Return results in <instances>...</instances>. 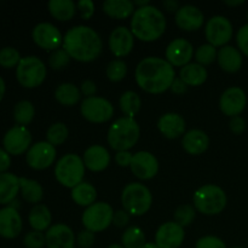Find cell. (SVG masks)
<instances>
[{"instance_id":"obj_44","label":"cell","mask_w":248,"mask_h":248,"mask_svg":"<svg viewBox=\"0 0 248 248\" xmlns=\"http://www.w3.org/2000/svg\"><path fill=\"white\" fill-rule=\"evenodd\" d=\"M23 244L27 248H43L46 245L45 234L36 230H31L24 236Z\"/></svg>"},{"instance_id":"obj_47","label":"cell","mask_w":248,"mask_h":248,"mask_svg":"<svg viewBox=\"0 0 248 248\" xmlns=\"http://www.w3.org/2000/svg\"><path fill=\"white\" fill-rule=\"evenodd\" d=\"M78 10L80 12V16L85 21H89L94 15V2L92 0H80L77 4Z\"/></svg>"},{"instance_id":"obj_58","label":"cell","mask_w":248,"mask_h":248,"mask_svg":"<svg viewBox=\"0 0 248 248\" xmlns=\"http://www.w3.org/2000/svg\"><path fill=\"white\" fill-rule=\"evenodd\" d=\"M133 5H135V7L137 6V9H140V7L148 6V5H150V2L149 0H135V1H133Z\"/></svg>"},{"instance_id":"obj_46","label":"cell","mask_w":248,"mask_h":248,"mask_svg":"<svg viewBox=\"0 0 248 248\" xmlns=\"http://www.w3.org/2000/svg\"><path fill=\"white\" fill-rule=\"evenodd\" d=\"M236 43L240 52L248 57V23L239 29L236 34Z\"/></svg>"},{"instance_id":"obj_1","label":"cell","mask_w":248,"mask_h":248,"mask_svg":"<svg viewBox=\"0 0 248 248\" xmlns=\"http://www.w3.org/2000/svg\"><path fill=\"white\" fill-rule=\"evenodd\" d=\"M135 78L143 91L160 94L171 89L176 79V72L164 58L145 57L136 67Z\"/></svg>"},{"instance_id":"obj_3","label":"cell","mask_w":248,"mask_h":248,"mask_svg":"<svg viewBox=\"0 0 248 248\" xmlns=\"http://www.w3.org/2000/svg\"><path fill=\"white\" fill-rule=\"evenodd\" d=\"M166 31V18L161 10L153 5L136 9L131 18L133 36L144 43L156 41Z\"/></svg>"},{"instance_id":"obj_24","label":"cell","mask_w":248,"mask_h":248,"mask_svg":"<svg viewBox=\"0 0 248 248\" xmlns=\"http://www.w3.org/2000/svg\"><path fill=\"white\" fill-rule=\"evenodd\" d=\"M157 128L166 138L176 140L186 133V120L177 113H166L157 120Z\"/></svg>"},{"instance_id":"obj_4","label":"cell","mask_w":248,"mask_h":248,"mask_svg":"<svg viewBox=\"0 0 248 248\" xmlns=\"http://www.w3.org/2000/svg\"><path fill=\"white\" fill-rule=\"evenodd\" d=\"M140 136V128L132 118L123 116L111 124L107 135L110 148L116 152H126L137 144Z\"/></svg>"},{"instance_id":"obj_43","label":"cell","mask_w":248,"mask_h":248,"mask_svg":"<svg viewBox=\"0 0 248 248\" xmlns=\"http://www.w3.org/2000/svg\"><path fill=\"white\" fill-rule=\"evenodd\" d=\"M70 56L68 55L64 48H58L53 51L48 58V65L55 70H61L67 67L70 62Z\"/></svg>"},{"instance_id":"obj_29","label":"cell","mask_w":248,"mask_h":248,"mask_svg":"<svg viewBox=\"0 0 248 248\" xmlns=\"http://www.w3.org/2000/svg\"><path fill=\"white\" fill-rule=\"evenodd\" d=\"M107 16L115 19H125L135 14L136 9L131 0H106L102 5Z\"/></svg>"},{"instance_id":"obj_17","label":"cell","mask_w":248,"mask_h":248,"mask_svg":"<svg viewBox=\"0 0 248 248\" xmlns=\"http://www.w3.org/2000/svg\"><path fill=\"white\" fill-rule=\"evenodd\" d=\"M194 47L190 41L186 39L177 38L172 40L166 47V61L172 67H181L189 64L193 58Z\"/></svg>"},{"instance_id":"obj_40","label":"cell","mask_w":248,"mask_h":248,"mask_svg":"<svg viewBox=\"0 0 248 248\" xmlns=\"http://www.w3.org/2000/svg\"><path fill=\"white\" fill-rule=\"evenodd\" d=\"M126 74H127V64L123 60H113L107 65L106 75L110 81H121Z\"/></svg>"},{"instance_id":"obj_31","label":"cell","mask_w":248,"mask_h":248,"mask_svg":"<svg viewBox=\"0 0 248 248\" xmlns=\"http://www.w3.org/2000/svg\"><path fill=\"white\" fill-rule=\"evenodd\" d=\"M47 9L51 16L61 22H68L75 16L77 4L73 0H50Z\"/></svg>"},{"instance_id":"obj_19","label":"cell","mask_w":248,"mask_h":248,"mask_svg":"<svg viewBox=\"0 0 248 248\" xmlns=\"http://www.w3.org/2000/svg\"><path fill=\"white\" fill-rule=\"evenodd\" d=\"M108 46L115 57L123 58L130 55L135 46V36L131 29L124 26L116 27L109 35Z\"/></svg>"},{"instance_id":"obj_42","label":"cell","mask_w":248,"mask_h":248,"mask_svg":"<svg viewBox=\"0 0 248 248\" xmlns=\"http://www.w3.org/2000/svg\"><path fill=\"white\" fill-rule=\"evenodd\" d=\"M21 60V55L15 47L7 46V47L0 50V65L5 69H11V68L17 67Z\"/></svg>"},{"instance_id":"obj_36","label":"cell","mask_w":248,"mask_h":248,"mask_svg":"<svg viewBox=\"0 0 248 248\" xmlns=\"http://www.w3.org/2000/svg\"><path fill=\"white\" fill-rule=\"evenodd\" d=\"M35 116V108L29 101H19L14 108V119L17 125L26 126L33 121Z\"/></svg>"},{"instance_id":"obj_12","label":"cell","mask_w":248,"mask_h":248,"mask_svg":"<svg viewBox=\"0 0 248 248\" xmlns=\"http://www.w3.org/2000/svg\"><path fill=\"white\" fill-rule=\"evenodd\" d=\"M56 157H57L56 147L46 140H41L29 148L26 155V161L31 169L43 171L55 164Z\"/></svg>"},{"instance_id":"obj_38","label":"cell","mask_w":248,"mask_h":248,"mask_svg":"<svg viewBox=\"0 0 248 248\" xmlns=\"http://www.w3.org/2000/svg\"><path fill=\"white\" fill-rule=\"evenodd\" d=\"M68 135H69V131L65 124L55 123L46 131V142L52 144L53 147H58L67 140Z\"/></svg>"},{"instance_id":"obj_35","label":"cell","mask_w":248,"mask_h":248,"mask_svg":"<svg viewBox=\"0 0 248 248\" xmlns=\"http://www.w3.org/2000/svg\"><path fill=\"white\" fill-rule=\"evenodd\" d=\"M120 109L124 113V115L127 118L135 119V115L140 110L142 107V99H140V94L135 91H126L121 94L120 101Z\"/></svg>"},{"instance_id":"obj_37","label":"cell","mask_w":248,"mask_h":248,"mask_svg":"<svg viewBox=\"0 0 248 248\" xmlns=\"http://www.w3.org/2000/svg\"><path fill=\"white\" fill-rule=\"evenodd\" d=\"M124 248H142L145 245V235L140 227H130L121 236Z\"/></svg>"},{"instance_id":"obj_10","label":"cell","mask_w":248,"mask_h":248,"mask_svg":"<svg viewBox=\"0 0 248 248\" xmlns=\"http://www.w3.org/2000/svg\"><path fill=\"white\" fill-rule=\"evenodd\" d=\"M80 113L89 123L103 124L113 118L114 107L108 99L93 96L81 102Z\"/></svg>"},{"instance_id":"obj_11","label":"cell","mask_w":248,"mask_h":248,"mask_svg":"<svg viewBox=\"0 0 248 248\" xmlns=\"http://www.w3.org/2000/svg\"><path fill=\"white\" fill-rule=\"evenodd\" d=\"M205 35L208 44L215 47H223L232 38V24L227 17L213 16L207 21Z\"/></svg>"},{"instance_id":"obj_18","label":"cell","mask_w":248,"mask_h":248,"mask_svg":"<svg viewBox=\"0 0 248 248\" xmlns=\"http://www.w3.org/2000/svg\"><path fill=\"white\" fill-rule=\"evenodd\" d=\"M186 237L184 228L176 222H167L160 225L155 234V244L159 248H179Z\"/></svg>"},{"instance_id":"obj_21","label":"cell","mask_w":248,"mask_h":248,"mask_svg":"<svg viewBox=\"0 0 248 248\" xmlns=\"http://www.w3.org/2000/svg\"><path fill=\"white\" fill-rule=\"evenodd\" d=\"M23 223L18 210L6 206L0 210V236L4 239H16L22 232Z\"/></svg>"},{"instance_id":"obj_59","label":"cell","mask_w":248,"mask_h":248,"mask_svg":"<svg viewBox=\"0 0 248 248\" xmlns=\"http://www.w3.org/2000/svg\"><path fill=\"white\" fill-rule=\"evenodd\" d=\"M142 248H159L155 242H145V245Z\"/></svg>"},{"instance_id":"obj_22","label":"cell","mask_w":248,"mask_h":248,"mask_svg":"<svg viewBox=\"0 0 248 248\" xmlns=\"http://www.w3.org/2000/svg\"><path fill=\"white\" fill-rule=\"evenodd\" d=\"M174 21L182 31H195L202 27L205 17L199 7L194 5H184L176 12Z\"/></svg>"},{"instance_id":"obj_39","label":"cell","mask_w":248,"mask_h":248,"mask_svg":"<svg viewBox=\"0 0 248 248\" xmlns=\"http://www.w3.org/2000/svg\"><path fill=\"white\" fill-rule=\"evenodd\" d=\"M217 48H216L215 46L210 45V44H203V45L199 46L198 50L194 53L196 63L201 64L202 67L212 64L215 61H217Z\"/></svg>"},{"instance_id":"obj_5","label":"cell","mask_w":248,"mask_h":248,"mask_svg":"<svg viewBox=\"0 0 248 248\" xmlns=\"http://www.w3.org/2000/svg\"><path fill=\"white\" fill-rule=\"evenodd\" d=\"M193 202L198 212L205 216H216L224 210L228 198L220 186L216 184H206L195 191Z\"/></svg>"},{"instance_id":"obj_41","label":"cell","mask_w":248,"mask_h":248,"mask_svg":"<svg viewBox=\"0 0 248 248\" xmlns=\"http://www.w3.org/2000/svg\"><path fill=\"white\" fill-rule=\"evenodd\" d=\"M196 210L191 205H181L174 211V222L181 227H188L195 219Z\"/></svg>"},{"instance_id":"obj_30","label":"cell","mask_w":248,"mask_h":248,"mask_svg":"<svg viewBox=\"0 0 248 248\" xmlns=\"http://www.w3.org/2000/svg\"><path fill=\"white\" fill-rule=\"evenodd\" d=\"M29 225L33 228V230L36 232H47L52 223V215L51 211L48 210L47 206L45 205H35L31 210L28 216Z\"/></svg>"},{"instance_id":"obj_55","label":"cell","mask_w":248,"mask_h":248,"mask_svg":"<svg viewBox=\"0 0 248 248\" xmlns=\"http://www.w3.org/2000/svg\"><path fill=\"white\" fill-rule=\"evenodd\" d=\"M162 6L169 12H177L181 7L179 2L176 1V0H165V1H162Z\"/></svg>"},{"instance_id":"obj_14","label":"cell","mask_w":248,"mask_h":248,"mask_svg":"<svg viewBox=\"0 0 248 248\" xmlns=\"http://www.w3.org/2000/svg\"><path fill=\"white\" fill-rule=\"evenodd\" d=\"M33 41L40 48L46 51H56L63 45V36L56 26L48 22H41L34 27L31 31Z\"/></svg>"},{"instance_id":"obj_51","label":"cell","mask_w":248,"mask_h":248,"mask_svg":"<svg viewBox=\"0 0 248 248\" xmlns=\"http://www.w3.org/2000/svg\"><path fill=\"white\" fill-rule=\"evenodd\" d=\"M132 157L133 154L130 153V150H126V152H116L115 162L120 167H130Z\"/></svg>"},{"instance_id":"obj_2","label":"cell","mask_w":248,"mask_h":248,"mask_svg":"<svg viewBox=\"0 0 248 248\" xmlns=\"http://www.w3.org/2000/svg\"><path fill=\"white\" fill-rule=\"evenodd\" d=\"M63 48L72 60L81 63L96 61L103 50V41L93 28L75 26L63 36Z\"/></svg>"},{"instance_id":"obj_33","label":"cell","mask_w":248,"mask_h":248,"mask_svg":"<svg viewBox=\"0 0 248 248\" xmlns=\"http://www.w3.org/2000/svg\"><path fill=\"white\" fill-rule=\"evenodd\" d=\"M70 195H72L73 201L77 205L87 208L89 206L93 205L96 202L97 190L91 183H89V182H82V183L78 184L77 186H74L72 189Z\"/></svg>"},{"instance_id":"obj_27","label":"cell","mask_w":248,"mask_h":248,"mask_svg":"<svg viewBox=\"0 0 248 248\" xmlns=\"http://www.w3.org/2000/svg\"><path fill=\"white\" fill-rule=\"evenodd\" d=\"M19 193V177L5 172L0 174V205H10Z\"/></svg>"},{"instance_id":"obj_28","label":"cell","mask_w":248,"mask_h":248,"mask_svg":"<svg viewBox=\"0 0 248 248\" xmlns=\"http://www.w3.org/2000/svg\"><path fill=\"white\" fill-rule=\"evenodd\" d=\"M208 73L205 67L199 63H189L184 65L179 70V79L186 85V86H200L207 80Z\"/></svg>"},{"instance_id":"obj_13","label":"cell","mask_w":248,"mask_h":248,"mask_svg":"<svg viewBox=\"0 0 248 248\" xmlns=\"http://www.w3.org/2000/svg\"><path fill=\"white\" fill-rule=\"evenodd\" d=\"M2 145L10 155L18 156L24 154L31 147V131L26 126H14L5 133L2 138Z\"/></svg>"},{"instance_id":"obj_34","label":"cell","mask_w":248,"mask_h":248,"mask_svg":"<svg viewBox=\"0 0 248 248\" xmlns=\"http://www.w3.org/2000/svg\"><path fill=\"white\" fill-rule=\"evenodd\" d=\"M55 98L62 106L73 107L81 99V91L80 87H77V85L63 82L56 89Z\"/></svg>"},{"instance_id":"obj_50","label":"cell","mask_w":248,"mask_h":248,"mask_svg":"<svg viewBox=\"0 0 248 248\" xmlns=\"http://www.w3.org/2000/svg\"><path fill=\"white\" fill-rule=\"evenodd\" d=\"M130 223V215L125 210H118L114 212L113 224L118 228H125Z\"/></svg>"},{"instance_id":"obj_48","label":"cell","mask_w":248,"mask_h":248,"mask_svg":"<svg viewBox=\"0 0 248 248\" xmlns=\"http://www.w3.org/2000/svg\"><path fill=\"white\" fill-rule=\"evenodd\" d=\"M94 241H96V235L87 229L81 230L77 236V244L81 248H91Z\"/></svg>"},{"instance_id":"obj_54","label":"cell","mask_w":248,"mask_h":248,"mask_svg":"<svg viewBox=\"0 0 248 248\" xmlns=\"http://www.w3.org/2000/svg\"><path fill=\"white\" fill-rule=\"evenodd\" d=\"M170 90H171V91L176 94H183V93H186V90H188V86H186V85L184 84L181 79H179V78H176Z\"/></svg>"},{"instance_id":"obj_61","label":"cell","mask_w":248,"mask_h":248,"mask_svg":"<svg viewBox=\"0 0 248 248\" xmlns=\"http://www.w3.org/2000/svg\"><path fill=\"white\" fill-rule=\"evenodd\" d=\"M234 248H242V247H234Z\"/></svg>"},{"instance_id":"obj_15","label":"cell","mask_w":248,"mask_h":248,"mask_svg":"<svg viewBox=\"0 0 248 248\" xmlns=\"http://www.w3.org/2000/svg\"><path fill=\"white\" fill-rule=\"evenodd\" d=\"M247 96L241 87L232 86L225 90L219 98V109L224 115L234 118L245 110Z\"/></svg>"},{"instance_id":"obj_53","label":"cell","mask_w":248,"mask_h":248,"mask_svg":"<svg viewBox=\"0 0 248 248\" xmlns=\"http://www.w3.org/2000/svg\"><path fill=\"white\" fill-rule=\"evenodd\" d=\"M10 166H11V157H10V154L5 149L0 148V174L7 172Z\"/></svg>"},{"instance_id":"obj_62","label":"cell","mask_w":248,"mask_h":248,"mask_svg":"<svg viewBox=\"0 0 248 248\" xmlns=\"http://www.w3.org/2000/svg\"><path fill=\"white\" fill-rule=\"evenodd\" d=\"M247 19H248V12H247Z\"/></svg>"},{"instance_id":"obj_52","label":"cell","mask_w":248,"mask_h":248,"mask_svg":"<svg viewBox=\"0 0 248 248\" xmlns=\"http://www.w3.org/2000/svg\"><path fill=\"white\" fill-rule=\"evenodd\" d=\"M80 91L86 98H90V97H93L96 94L97 86L92 80H85V81H82L81 86H80Z\"/></svg>"},{"instance_id":"obj_23","label":"cell","mask_w":248,"mask_h":248,"mask_svg":"<svg viewBox=\"0 0 248 248\" xmlns=\"http://www.w3.org/2000/svg\"><path fill=\"white\" fill-rule=\"evenodd\" d=\"M82 160L87 170L92 172H102L110 164V154L106 147L94 144L85 150Z\"/></svg>"},{"instance_id":"obj_7","label":"cell","mask_w":248,"mask_h":248,"mask_svg":"<svg viewBox=\"0 0 248 248\" xmlns=\"http://www.w3.org/2000/svg\"><path fill=\"white\" fill-rule=\"evenodd\" d=\"M85 169L82 157L69 153L58 159L55 165V177L61 186L73 189L84 182Z\"/></svg>"},{"instance_id":"obj_56","label":"cell","mask_w":248,"mask_h":248,"mask_svg":"<svg viewBox=\"0 0 248 248\" xmlns=\"http://www.w3.org/2000/svg\"><path fill=\"white\" fill-rule=\"evenodd\" d=\"M5 91H6V86H5V81L1 77H0V102L2 101L5 96Z\"/></svg>"},{"instance_id":"obj_45","label":"cell","mask_w":248,"mask_h":248,"mask_svg":"<svg viewBox=\"0 0 248 248\" xmlns=\"http://www.w3.org/2000/svg\"><path fill=\"white\" fill-rule=\"evenodd\" d=\"M195 248H227V245L222 239L212 235L202 236L196 241Z\"/></svg>"},{"instance_id":"obj_20","label":"cell","mask_w":248,"mask_h":248,"mask_svg":"<svg viewBox=\"0 0 248 248\" xmlns=\"http://www.w3.org/2000/svg\"><path fill=\"white\" fill-rule=\"evenodd\" d=\"M47 248H75V234L63 223L51 225L45 234Z\"/></svg>"},{"instance_id":"obj_6","label":"cell","mask_w":248,"mask_h":248,"mask_svg":"<svg viewBox=\"0 0 248 248\" xmlns=\"http://www.w3.org/2000/svg\"><path fill=\"white\" fill-rule=\"evenodd\" d=\"M121 203L130 216L140 217L150 210L153 203V195L149 188L142 183H130L124 188L121 194Z\"/></svg>"},{"instance_id":"obj_16","label":"cell","mask_w":248,"mask_h":248,"mask_svg":"<svg viewBox=\"0 0 248 248\" xmlns=\"http://www.w3.org/2000/svg\"><path fill=\"white\" fill-rule=\"evenodd\" d=\"M130 169L138 179L149 181L154 178L159 172V161L152 153L142 150L133 154Z\"/></svg>"},{"instance_id":"obj_9","label":"cell","mask_w":248,"mask_h":248,"mask_svg":"<svg viewBox=\"0 0 248 248\" xmlns=\"http://www.w3.org/2000/svg\"><path fill=\"white\" fill-rule=\"evenodd\" d=\"M114 210L107 202H94L93 205L85 208L82 213L81 222L85 229L92 232H101L108 229L109 225L113 224Z\"/></svg>"},{"instance_id":"obj_49","label":"cell","mask_w":248,"mask_h":248,"mask_svg":"<svg viewBox=\"0 0 248 248\" xmlns=\"http://www.w3.org/2000/svg\"><path fill=\"white\" fill-rule=\"evenodd\" d=\"M229 128L235 135H241L246 130V121L242 116H234L229 121Z\"/></svg>"},{"instance_id":"obj_57","label":"cell","mask_w":248,"mask_h":248,"mask_svg":"<svg viewBox=\"0 0 248 248\" xmlns=\"http://www.w3.org/2000/svg\"><path fill=\"white\" fill-rule=\"evenodd\" d=\"M244 0H225L224 4L228 5V6H239V5L244 4Z\"/></svg>"},{"instance_id":"obj_60","label":"cell","mask_w":248,"mask_h":248,"mask_svg":"<svg viewBox=\"0 0 248 248\" xmlns=\"http://www.w3.org/2000/svg\"><path fill=\"white\" fill-rule=\"evenodd\" d=\"M108 248H124L123 245H119V244H113L110 246H108Z\"/></svg>"},{"instance_id":"obj_8","label":"cell","mask_w":248,"mask_h":248,"mask_svg":"<svg viewBox=\"0 0 248 248\" xmlns=\"http://www.w3.org/2000/svg\"><path fill=\"white\" fill-rule=\"evenodd\" d=\"M47 68L45 63L36 56L22 57L21 62L16 67V78L19 85L26 89L39 87L46 79Z\"/></svg>"},{"instance_id":"obj_26","label":"cell","mask_w":248,"mask_h":248,"mask_svg":"<svg viewBox=\"0 0 248 248\" xmlns=\"http://www.w3.org/2000/svg\"><path fill=\"white\" fill-rule=\"evenodd\" d=\"M217 62L227 73H237L242 67V53L234 46H223L218 50Z\"/></svg>"},{"instance_id":"obj_32","label":"cell","mask_w":248,"mask_h":248,"mask_svg":"<svg viewBox=\"0 0 248 248\" xmlns=\"http://www.w3.org/2000/svg\"><path fill=\"white\" fill-rule=\"evenodd\" d=\"M19 191L24 201L33 205H39L44 198V189L38 181L19 177Z\"/></svg>"},{"instance_id":"obj_25","label":"cell","mask_w":248,"mask_h":248,"mask_svg":"<svg viewBox=\"0 0 248 248\" xmlns=\"http://www.w3.org/2000/svg\"><path fill=\"white\" fill-rule=\"evenodd\" d=\"M183 149L190 155H201L208 149L210 138L201 130H190L184 133L182 140Z\"/></svg>"}]
</instances>
